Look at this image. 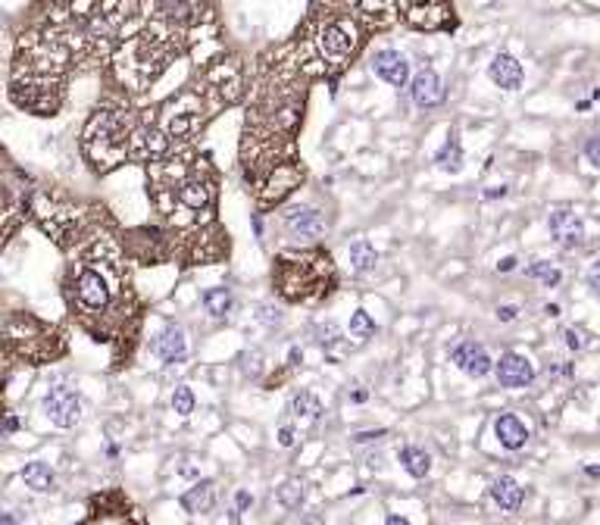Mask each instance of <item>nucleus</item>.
Returning <instances> with one entry per match:
<instances>
[{"label":"nucleus","instance_id":"nucleus-34","mask_svg":"<svg viewBox=\"0 0 600 525\" xmlns=\"http://www.w3.org/2000/svg\"><path fill=\"white\" fill-rule=\"evenodd\" d=\"M585 156H588V163H594V166L600 169V135L588 138V144H585Z\"/></svg>","mask_w":600,"mask_h":525},{"label":"nucleus","instance_id":"nucleus-37","mask_svg":"<svg viewBox=\"0 0 600 525\" xmlns=\"http://www.w3.org/2000/svg\"><path fill=\"white\" fill-rule=\"evenodd\" d=\"M516 316H519V307H513V303H503V307H497V319H500V323H513Z\"/></svg>","mask_w":600,"mask_h":525},{"label":"nucleus","instance_id":"nucleus-19","mask_svg":"<svg viewBox=\"0 0 600 525\" xmlns=\"http://www.w3.org/2000/svg\"><path fill=\"white\" fill-rule=\"evenodd\" d=\"M200 303H203V313H207L210 319H225L235 307V294H232V288H225V285L207 288L200 297Z\"/></svg>","mask_w":600,"mask_h":525},{"label":"nucleus","instance_id":"nucleus-1","mask_svg":"<svg viewBox=\"0 0 600 525\" xmlns=\"http://www.w3.org/2000/svg\"><path fill=\"white\" fill-rule=\"evenodd\" d=\"M66 301L85 323V328H94V323L104 319L116 303V281H109V276L97 263L78 260L66 276Z\"/></svg>","mask_w":600,"mask_h":525},{"label":"nucleus","instance_id":"nucleus-10","mask_svg":"<svg viewBox=\"0 0 600 525\" xmlns=\"http://www.w3.org/2000/svg\"><path fill=\"white\" fill-rule=\"evenodd\" d=\"M207 0H156V16L169 28H191L203 19Z\"/></svg>","mask_w":600,"mask_h":525},{"label":"nucleus","instance_id":"nucleus-41","mask_svg":"<svg viewBox=\"0 0 600 525\" xmlns=\"http://www.w3.org/2000/svg\"><path fill=\"white\" fill-rule=\"evenodd\" d=\"M369 401V391L366 388H353L350 391V404H366Z\"/></svg>","mask_w":600,"mask_h":525},{"label":"nucleus","instance_id":"nucleus-36","mask_svg":"<svg viewBox=\"0 0 600 525\" xmlns=\"http://www.w3.org/2000/svg\"><path fill=\"white\" fill-rule=\"evenodd\" d=\"M279 444H282V448H294V444H297V428L294 426H282L279 428Z\"/></svg>","mask_w":600,"mask_h":525},{"label":"nucleus","instance_id":"nucleus-43","mask_svg":"<svg viewBox=\"0 0 600 525\" xmlns=\"http://www.w3.org/2000/svg\"><path fill=\"white\" fill-rule=\"evenodd\" d=\"M250 225H254V234H257V238H263V219H259L257 213L250 216Z\"/></svg>","mask_w":600,"mask_h":525},{"label":"nucleus","instance_id":"nucleus-5","mask_svg":"<svg viewBox=\"0 0 600 525\" xmlns=\"http://www.w3.org/2000/svg\"><path fill=\"white\" fill-rule=\"evenodd\" d=\"M322 285V266L310 254H288L279 256V276L275 288L288 301H310L313 291Z\"/></svg>","mask_w":600,"mask_h":525},{"label":"nucleus","instance_id":"nucleus-6","mask_svg":"<svg viewBox=\"0 0 600 525\" xmlns=\"http://www.w3.org/2000/svg\"><path fill=\"white\" fill-rule=\"evenodd\" d=\"M200 119H203L200 97H197V94H178L160 113V122L156 125H160L169 138H188L200 129Z\"/></svg>","mask_w":600,"mask_h":525},{"label":"nucleus","instance_id":"nucleus-21","mask_svg":"<svg viewBox=\"0 0 600 525\" xmlns=\"http://www.w3.org/2000/svg\"><path fill=\"white\" fill-rule=\"evenodd\" d=\"M397 460H400V466H404V472L413 475V479H425V475L432 472V457H429V450L419 448V444H407V448H400Z\"/></svg>","mask_w":600,"mask_h":525},{"label":"nucleus","instance_id":"nucleus-42","mask_svg":"<svg viewBox=\"0 0 600 525\" xmlns=\"http://www.w3.org/2000/svg\"><path fill=\"white\" fill-rule=\"evenodd\" d=\"M288 359H291V366H300V359H304V350H300V347H291V350H288Z\"/></svg>","mask_w":600,"mask_h":525},{"label":"nucleus","instance_id":"nucleus-24","mask_svg":"<svg viewBox=\"0 0 600 525\" xmlns=\"http://www.w3.org/2000/svg\"><path fill=\"white\" fill-rule=\"evenodd\" d=\"M350 263H353V269H357L360 276H369V272L378 266V250L369 244L366 238L353 241V244H350Z\"/></svg>","mask_w":600,"mask_h":525},{"label":"nucleus","instance_id":"nucleus-40","mask_svg":"<svg viewBox=\"0 0 600 525\" xmlns=\"http://www.w3.org/2000/svg\"><path fill=\"white\" fill-rule=\"evenodd\" d=\"M588 285L594 288V294L600 297V263L594 266V269H591V276H588Z\"/></svg>","mask_w":600,"mask_h":525},{"label":"nucleus","instance_id":"nucleus-22","mask_svg":"<svg viewBox=\"0 0 600 525\" xmlns=\"http://www.w3.org/2000/svg\"><path fill=\"white\" fill-rule=\"evenodd\" d=\"M22 482L28 485L31 491H41V494H47V491H53L57 488V472H53L47 463H26L22 466Z\"/></svg>","mask_w":600,"mask_h":525},{"label":"nucleus","instance_id":"nucleus-48","mask_svg":"<svg viewBox=\"0 0 600 525\" xmlns=\"http://www.w3.org/2000/svg\"><path fill=\"white\" fill-rule=\"evenodd\" d=\"M547 316H559V307H557V303H547Z\"/></svg>","mask_w":600,"mask_h":525},{"label":"nucleus","instance_id":"nucleus-9","mask_svg":"<svg viewBox=\"0 0 600 525\" xmlns=\"http://www.w3.org/2000/svg\"><path fill=\"white\" fill-rule=\"evenodd\" d=\"M547 229H550V238L566 250H575L585 244V222H582L579 213H572V210H566V207H559L547 216Z\"/></svg>","mask_w":600,"mask_h":525},{"label":"nucleus","instance_id":"nucleus-15","mask_svg":"<svg viewBox=\"0 0 600 525\" xmlns=\"http://www.w3.org/2000/svg\"><path fill=\"white\" fill-rule=\"evenodd\" d=\"M409 100H413L419 109H432L444 100V82L435 69H422V72L413 75L409 82Z\"/></svg>","mask_w":600,"mask_h":525},{"label":"nucleus","instance_id":"nucleus-28","mask_svg":"<svg viewBox=\"0 0 600 525\" xmlns=\"http://www.w3.org/2000/svg\"><path fill=\"white\" fill-rule=\"evenodd\" d=\"M310 332H313V341L319 344L322 350L335 347L338 338H341V328H338L335 323H328V319H326V323H313V325H310Z\"/></svg>","mask_w":600,"mask_h":525},{"label":"nucleus","instance_id":"nucleus-26","mask_svg":"<svg viewBox=\"0 0 600 525\" xmlns=\"http://www.w3.org/2000/svg\"><path fill=\"white\" fill-rule=\"evenodd\" d=\"M435 163H438V169H444V172H460L463 169V151H460V141H456L454 135L444 141V147H438Z\"/></svg>","mask_w":600,"mask_h":525},{"label":"nucleus","instance_id":"nucleus-2","mask_svg":"<svg viewBox=\"0 0 600 525\" xmlns=\"http://www.w3.org/2000/svg\"><path fill=\"white\" fill-rule=\"evenodd\" d=\"M138 129V119L129 109L100 107L85 125V156L97 166H116L129 151V138Z\"/></svg>","mask_w":600,"mask_h":525},{"label":"nucleus","instance_id":"nucleus-14","mask_svg":"<svg viewBox=\"0 0 600 525\" xmlns=\"http://www.w3.org/2000/svg\"><path fill=\"white\" fill-rule=\"evenodd\" d=\"M154 354L156 359H160L163 366H176L181 363V359L188 357V335H185V328L181 325H166L160 335L154 338Z\"/></svg>","mask_w":600,"mask_h":525},{"label":"nucleus","instance_id":"nucleus-8","mask_svg":"<svg viewBox=\"0 0 600 525\" xmlns=\"http://www.w3.org/2000/svg\"><path fill=\"white\" fill-rule=\"evenodd\" d=\"M282 225L300 238L304 244H319L326 238V216L319 213L316 207H306V203H294L282 213Z\"/></svg>","mask_w":600,"mask_h":525},{"label":"nucleus","instance_id":"nucleus-31","mask_svg":"<svg viewBox=\"0 0 600 525\" xmlns=\"http://www.w3.org/2000/svg\"><path fill=\"white\" fill-rule=\"evenodd\" d=\"M172 406H176L178 416H188V413H194V391L188 385H178L176 394H172Z\"/></svg>","mask_w":600,"mask_h":525},{"label":"nucleus","instance_id":"nucleus-33","mask_svg":"<svg viewBox=\"0 0 600 525\" xmlns=\"http://www.w3.org/2000/svg\"><path fill=\"white\" fill-rule=\"evenodd\" d=\"M22 422L19 416H13V413H0V438H6V435H13L16 428H19Z\"/></svg>","mask_w":600,"mask_h":525},{"label":"nucleus","instance_id":"nucleus-4","mask_svg":"<svg viewBox=\"0 0 600 525\" xmlns=\"http://www.w3.org/2000/svg\"><path fill=\"white\" fill-rule=\"evenodd\" d=\"M360 41H363V28L353 13H341V16L335 13L316 26V53L328 66H344L353 57V50L360 47Z\"/></svg>","mask_w":600,"mask_h":525},{"label":"nucleus","instance_id":"nucleus-13","mask_svg":"<svg viewBox=\"0 0 600 525\" xmlns=\"http://www.w3.org/2000/svg\"><path fill=\"white\" fill-rule=\"evenodd\" d=\"M494 372L503 388H528L535 381V366L528 363V357L513 354V350H507V354L497 359Z\"/></svg>","mask_w":600,"mask_h":525},{"label":"nucleus","instance_id":"nucleus-17","mask_svg":"<svg viewBox=\"0 0 600 525\" xmlns=\"http://www.w3.org/2000/svg\"><path fill=\"white\" fill-rule=\"evenodd\" d=\"M494 435H497V441H500V448H507V450H523L525 441H528L525 422L519 419V416H513V413H503V416H497V422H494Z\"/></svg>","mask_w":600,"mask_h":525},{"label":"nucleus","instance_id":"nucleus-39","mask_svg":"<svg viewBox=\"0 0 600 525\" xmlns=\"http://www.w3.org/2000/svg\"><path fill=\"white\" fill-rule=\"evenodd\" d=\"M516 266H519V260H516V256H503V260L497 263V272H513V269H516Z\"/></svg>","mask_w":600,"mask_h":525},{"label":"nucleus","instance_id":"nucleus-29","mask_svg":"<svg viewBox=\"0 0 600 525\" xmlns=\"http://www.w3.org/2000/svg\"><path fill=\"white\" fill-rule=\"evenodd\" d=\"M350 332H353V338H360V341H369V338H373V335L378 332L373 313H366V310H357V313H353V316H350Z\"/></svg>","mask_w":600,"mask_h":525},{"label":"nucleus","instance_id":"nucleus-23","mask_svg":"<svg viewBox=\"0 0 600 525\" xmlns=\"http://www.w3.org/2000/svg\"><path fill=\"white\" fill-rule=\"evenodd\" d=\"M288 413L297 419L319 422L326 410H322V401L313 394V391H297V394H291V401H288Z\"/></svg>","mask_w":600,"mask_h":525},{"label":"nucleus","instance_id":"nucleus-25","mask_svg":"<svg viewBox=\"0 0 600 525\" xmlns=\"http://www.w3.org/2000/svg\"><path fill=\"white\" fill-rule=\"evenodd\" d=\"M304 497H306V488L300 479H285L275 488V500H279L285 510H297V507L304 504Z\"/></svg>","mask_w":600,"mask_h":525},{"label":"nucleus","instance_id":"nucleus-44","mask_svg":"<svg viewBox=\"0 0 600 525\" xmlns=\"http://www.w3.org/2000/svg\"><path fill=\"white\" fill-rule=\"evenodd\" d=\"M507 194V185H500V188H491V191H485V197L488 200H494V197H503Z\"/></svg>","mask_w":600,"mask_h":525},{"label":"nucleus","instance_id":"nucleus-20","mask_svg":"<svg viewBox=\"0 0 600 525\" xmlns=\"http://www.w3.org/2000/svg\"><path fill=\"white\" fill-rule=\"evenodd\" d=\"M181 507L188 513H210L216 507V485L197 482L194 488H188V494H181Z\"/></svg>","mask_w":600,"mask_h":525},{"label":"nucleus","instance_id":"nucleus-18","mask_svg":"<svg viewBox=\"0 0 600 525\" xmlns=\"http://www.w3.org/2000/svg\"><path fill=\"white\" fill-rule=\"evenodd\" d=\"M491 497H494V504L500 507V510L516 513L519 507H523V500H525V488L513 479V475H500V479L491 482Z\"/></svg>","mask_w":600,"mask_h":525},{"label":"nucleus","instance_id":"nucleus-32","mask_svg":"<svg viewBox=\"0 0 600 525\" xmlns=\"http://www.w3.org/2000/svg\"><path fill=\"white\" fill-rule=\"evenodd\" d=\"M563 344H566L569 350H575V354H579V350L588 347V335L582 332V328H563Z\"/></svg>","mask_w":600,"mask_h":525},{"label":"nucleus","instance_id":"nucleus-30","mask_svg":"<svg viewBox=\"0 0 600 525\" xmlns=\"http://www.w3.org/2000/svg\"><path fill=\"white\" fill-rule=\"evenodd\" d=\"M91 525H141V522L132 516V510H97Z\"/></svg>","mask_w":600,"mask_h":525},{"label":"nucleus","instance_id":"nucleus-12","mask_svg":"<svg viewBox=\"0 0 600 525\" xmlns=\"http://www.w3.org/2000/svg\"><path fill=\"white\" fill-rule=\"evenodd\" d=\"M450 359H454L456 369H463L466 375H472V379H485V375L494 369V359L488 357V350L481 347L478 341H460L450 350Z\"/></svg>","mask_w":600,"mask_h":525},{"label":"nucleus","instance_id":"nucleus-11","mask_svg":"<svg viewBox=\"0 0 600 525\" xmlns=\"http://www.w3.org/2000/svg\"><path fill=\"white\" fill-rule=\"evenodd\" d=\"M373 72L382 78L385 85H391V88H407L409 82V63L400 50H394V47H382V50L373 53Z\"/></svg>","mask_w":600,"mask_h":525},{"label":"nucleus","instance_id":"nucleus-7","mask_svg":"<svg viewBox=\"0 0 600 525\" xmlns=\"http://www.w3.org/2000/svg\"><path fill=\"white\" fill-rule=\"evenodd\" d=\"M44 413L57 428H73L82 419V397L73 385H53L44 394Z\"/></svg>","mask_w":600,"mask_h":525},{"label":"nucleus","instance_id":"nucleus-38","mask_svg":"<svg viewBox=\"0 0 600 525\" xmlns=\"http://www.w3.org/2000/svg\"><path fill=\"white\" fill-rule=\"evenodd\" d=\"M250 504H254V497H250L247 491H241V494H235V507H238V513H244V510H247Z\"/></svg>","mask_w":600,"mask_h":525},{"label":"nucleus","instance_id":"nucleus-3","mask_svg":"<svg viewBox=\"0 0 600 525\" xmlns=\"http://www.w3.org/2000/svg\"><path fill=\"white\" fill-rule=\"evenodd\" d=\"M0 347L10 359H22V363H44V359H53L63 350L60 335L53 332L50 325H44L41 319L28 316V313H13L4 323V332H0Z\"/></svg>","mask_w":600,"mask_h":525},{"label":"nucleus","instance_id":"nucleus-27","mask_svg":"<svg viewBox=\"0 0 600 525\" xmlns=\"http://www.w3.org/2000/svg\"><path fill=\"white\" fill-rule=\"evenodd\" d=\"M525 276H528V278H538L541 285H547V288H557L559 281H563V272H559L554 263H547V260H535V263L525 269Z\"/></svg>","mask_w":600,"mask_h":525},{"label":"nucleus","instance_id":"nucleus-46","mask_svg":"<svg viewBox=\"0 0 600 525\" xmlns=\"http://www.w3.org/2000/svg\"><path fill=\"white\" fill-rule=\"evenodd\" d=\"M104 453H107V457H119V448H116L113 441H107V448H104Z\"/></svg>","mask_w":600,"mask_h":525},{"label":"nucleus","instance_id":"nucleus-35","mask_svg":"<svg viewBox=\"0 0 600 525\" xmlns=\"http://www.w3.org/2000/svg\"><path fill=\"white\" fill-rule=\"evenodd\" d=\"M257 319H259V323H266V325H275L282 319V313H279V307H259Z\"/></svg>","mask_w":600,"mask_h":525},{"label":"nucleus","instance_id":"nucleus-16","mask_svg":"<svg viewBox=\"0 0 600 525\" xmlns=\"http://www.w3.org/2000/svg\"><path fill=\"white\" fill-rule=\"evenodd\" d=\"M488 75H491V82L503 91H519L525 82L523 63L513 57V53H497V57L491 60V66H488Z\"/></svg>","mask_w":600,"mask_h":525},{"label":"nucleus","instance_id":"nucleus-47","mask_svg":"<svg viewBox=\"0 0 600 525\" xmlns=\"http://www.w3.org/2000/svg\"><path fill=\"white\" fill-rule=\"evenodd\" d=\"M0 525H19L13 519V516H6V513H0Z\"/></svg>","mask_w":600,"mask_h":525},{"label":"nucleus","instance_id":"nucleus-45","mask_svg":"<svg viewBox=\"0 0 600 525\" xmlns=\"http://www.w3.org/2000/svg\"><path fill=\"white\" fill-rule=\"evenodd\" d=\"M385 525H409L404 516H388V519H385Z\"/></svg>","mask_w":600,"mask_h":525}]
</instances>
